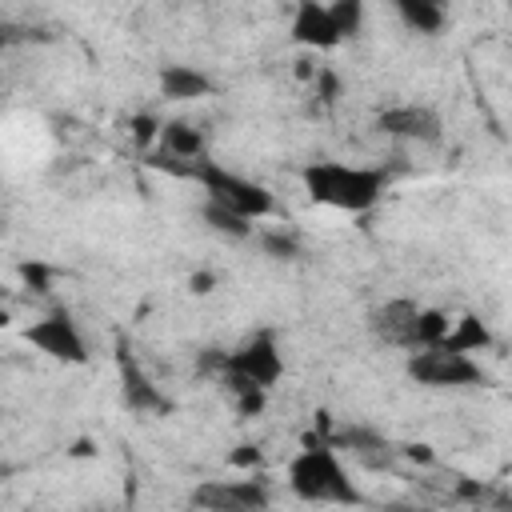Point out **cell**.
Segmentation results:
<instances>
[{"instance_id": "22", "label": "cell", "mask_w": 512, "mask_h": 512, "mask_svg": "<svg viewBox=\"0 0 512 512\" xmlns=\"http://www.w3.org/2000/svg\"><path fill=\"white\" fill-rule=\"evenodd\" d=\"M192 292H212V276L208 272H196L192 276Z\"/></svg>"}, {"instance_id": "23", "label": "cell", "mask_w": 512, "mask_h": 512, "mask_svg": "<svg viewBox=\"0 0 512 512\" xmlns=\"http://www.w3.org/2000/svg\"><path fill=\"white\" fill-rule=\"evenodd\" d=\"M148 136H152V120L140 116V120H136V140H148Z\"/></svg>"}, {"instance_id": "11", "label": "cell", "mask_w": 512, "mask_h": 512, "mask_svg": "<svg viewBox=\"0 0 512 512\" xmlns=\"http://www.w3.org/2000/svg\"><path fill=\"white\" fill-rule=\"evenodd\" d=\"M292 40L304 44V48H336L340 44V32H336V24L328 16V4L304 0L292 12Z\"/></svg>"}, {"instance_id": "17", "label": "cell", "mask_w": 512, "mask_h": 512, "mask_svg": "<svg viewBox=\"0 0 512 512\" xmlns=\"http://www.w3.org/2000/svg\"><path fill=\"white\" fill-rule=\"evenodd\" d=\"M328 16H332L340 40H348L364 28V4L360 0H336V4H328Z\"/></svg>"}, {"instance_id": "10", "label": "cell", "mask_w": 512, "mask_h": 512, "mask_svg": "<svg viewBox=\"0 0 512 512\" xmlns=\"http://www.w3.org/2000/svg\"><path fill=\"white\" fill-rule=\"evenodd\" d=\"M416 316H420L416 300H388V304L368 312V328H372L376 340L412 352V344H416Z\"/></svg>"}, {"instance_id": "12", "label": "cell", "mask_w": 512, "mask_h": 512, "mask_svg": "<svg viewBox=\"0 0 512 512\" xmlns=\"http://www.w3.org/2000/svg\"><path fill=\"white\" fill-rule=\"evenodd\" d=\"M160 92L168 100H204L212 96V76L192 64H164L160 68Z\"/></svg>"}, {"instance_id": "1", "label": "cell", "mask_w": 512, "mask_h": 512, "mask_svg": "<svg viewBox=\"0 0 512 512\" xmlns=\"http://www.w3.org/2000/svg\"><path fill=\"white\" fill-rule=\"evenodd\" d=\"M304 192L312 204L336 208V212H368L380 204L388 188L384 168H364V164H340V160H312L304 172Z\"/></svg>"}, {"instance_id": "18", "label": "cell", "mask_w": 512, "mask_h": 512, "mask_svg": "<svg viewBox=\"0 0 512 512\" xmlns=\"http://www.w3.org/2000/svg\"><path fill=\"white\" fill-rule=\"evenodd\" d=\"M204 220H208L216 232H224V236H236V240L252 236V224H248V220H240V216H232V212H224V208H216V204H208V200H204Z\"/></svg>"}, {"instance_id": "8", "label": "cell", "mask_w": 512, "mask_h": 512, "mask_svg": "<svg viewBox=\"0 0 512 512\" xmlns=\"http://www.w3.org/2000/svg\"><path fill=\"white\" fill-rule=\"evenodd\" d=\"M116 368H120V396H124V404L132 408V412H168L172 404H168V396L152 384V376L136 364V356H132V348L120 340L116 344Z\"/></svg>"}, {"instance_id": "24", "label": "cell", "mask_w": 512, "mask_h": 512, "mask_svg": "<svg viewBox=\"0 0 512 512\" xmlns=\"http://www.w3.org/2000/svg\"><path fill=\"white\" fill-rule=\"evenodd\" d=\"M4 40H8V36H4V32H0V48H4Z\"/></svg>"}, {"instance_id": "15", "label": "cell", "mask_w": 512, "mask_h": 512, "mask_svg": "<svg viewBox=\"0 0 512 512\" xmlns=\"http://www.w3.org/2000/svg\"><path fill=\"white\" fill-rule=\"evenodd\" d=\"M396 16L408 32H420V36H436L444 28V8L432 0H396Z\"/></svg>"}, {"instance_id": "9", "label": "cell", "mask_w": 512, "mask_h": 512, "mask_svg": "<svg viewBox=\"0 0 512 512\" xmlns=\"http://www.w3.org/2000/svg\"><path fill=\"white\" fill-rule=\"evenodd\" d=\"M376 128L396 140H416V144H436L440 140V116L424 104H392L376 112Z\"/></svg>"}, {"instance_id": "19", "label": "cell", "mask_w": 512, "mask_h": 512, "mask_svg": "<svg viewBox=\"0 0 512 512\" xmlns=\"http://www.w3.org/2000/svg\"><path fill=\"white\" fill-rule=\"evenodd\" d=\"M264 248H268L272 256H280V260H296V256H300V244H296L292 236H284V232H280V236H264Z\"/></svg>"}, {"instance_id": "2", "label": "cell", "mask_w": 512, "mask_h": 512, "mask_svg": "<svg viewBox=\"0 0 512 512\" xmlns=\"http://www.w3.org/2000/svg\"><path fill=\"white\" fill-rule=\"evenodd\" d=\"M288 488L308 504H360V488L328 440H308L288 464Z\"/></svg>"}, {"instance_id": "14", "label": "cell", "mask_w": 512, "mask_h": 512, "mask_svg": "<svg viewBox=\"0 0 512 512\" xmlns=\"http://www.w3.org/2000/svg\"><path fill=\"white\" fill-rule=\"evenodd\" d=\"M160 140H164V152L172 156V160H204V136H200V128H192V124H184V120H168V124H160Z\"/></svg>"}, {"instance_id": "4", "label": "cell", "mask_w": 512, "mask_h": 512, "mask_svg": "<svg viewBox=\"0 0 512 512\" xmlns=\"http://www.w3.org/2000/svg\"><path fill=\"white\" fill-rule=\"evenodd\" d=\"M212 364L220 368L228 392H244V388L268 392V388L284 376V356H280V344H276L272 332H256V336H248L236 352L212 356Z\"/></svg>"}, {"instance_id": "5", "label": "cell", "mask_w": 512, "mask_h": 512, "mask_svg": "<svg viewBox=\"0 0 512 512\" xmlns=\"http://www.w3.org/2000/svg\"><path fill=\"white\" fill-rule=\"evenodd\" d=\"M408 376L424 388H472L484 384V368L472 356L444 352V348H420L408 356Z\"/></svg>"}, {"instance_id": "6", "label": "cell", "mask_w": 512, "mask_h": 512, "mask_svg": "<svg viewBox=\"0 0 512 512\" xmlns=\"http://www.w3.org/2000/svg\"><path fill=\"white\" fill-rule=\"evenodd\" d=\"M272 496L264 480H204L192 488L196 512H268Z\"/></svg>"}, {"instance_id": "21", "label": "cell", "mask_w": 512, "mask_h": 512, "mask_svg": "<svg viewBox=\"0 0 512 512\" xmlns=\"http://www.w3.org/2000/svg\"><path fill=\"white\" fill-rule=\"evenodd\" d=\"M240 448H244V452L232 456L236 464H260V448H252V444H240Z\"/></svg>"}, {"instance_id": "7", "label": "cell", "mask_w": 512, "mask_h": 512, "mask_svg": "<svg viewBox=\"0 0 512 512\" xmlns=\"http://www.w3.org/2000/svg\"><path fill=\"white\" fill-rule=\"evenodd\" d=\"M24 340H28L32 348H40L44 356L64 360V364H84V360H88V344H84L76 320H72L64 308H56V312L40 316L36 324H28V328H24Z\"/></svg>"}, {"instance_id": "20", "label": "cell", "mask_w": 512, "mask_h": 512, "mask_svg": "<svg viewBox=\"0 0 512 512\" xmlns=\"http://www.w3.org/2000/svg\"><path fill=\"white\" fill-rule=\"evenodd\" d=\"M316 92L324 96V104H336V96H340V80H336L328 68H320V72H316Z\"/></svg>"}, {"instance_id": "3", "label": "cell", "mask_w": 512, "mask_h": 512, "mask_svg": "<svg viewBox=\"0 0 512 512\" xmlns=\"http://www.w3.org/2000/svg\"><path fill=\"white\" fill-rule=\"evenodd\" d=\"M184 172L208 192V204H216V208H224L248 224L276 208V200L264 184H256V180H248V176H240L216 160H192V164H184Z\"/></svg>"}, {"instance_id": "13", "label": "cell", "mask_w": 512, "mask_h": 512, "mask_svg": "<svg viewBox=\"0 0 512 512\" xmlns=\"http://www.w3.org/2000/svg\"><path fill=\"white\" fill-rule=\"evenodd\" d=\"M436 348H444V352H460V356H472V352L492 348V332H488V324H484L480 316H460Z\"/></svg>"}, {"instance_id": "16", "label": "cell", "mask_w": 512, "mask_h": 512, "mask_svg": "<svg viewBox=\"0 0 512 512\" xmlns=\"http://www.w3.org/2000/svg\"><path fill=\"white\" fill-rule=\"evenodd\" d=\"M444 336H448V312H440V308H420L412 352H420V348H436Z\"/></svg>"}]
</instances>
